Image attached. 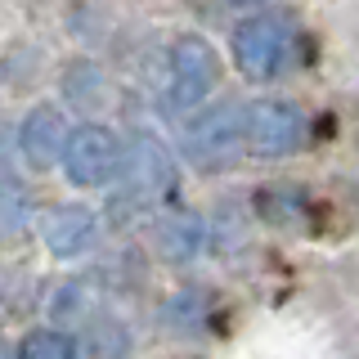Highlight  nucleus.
<instances>
[{"mask_svg":"<svg viewBox=\"0 0 359 359\" xmlns=\"http://www.w3.org/2000/svg\"><path fill=\"white\" fill-rule=\"evenodd\" d=\"M292 41H297V32H292L287 14L256 9L252 18H243L233 27V41H229L233 67H238L247 81H274L292 59Z\"/></svg>","mask_w":359,"mask_h":359,"instance_id":"f257e3e1","label":"nucleus"},{"mask_svg":"<svg viewBox=\"0 0 359 359\" xmlns=\"http://www.w3.org/2000/svg\"><path fill=\"white\" fill-rule=\"evenodd\" d=\"M247 149V104H211L198 108L184 126V157L198 171H224Z\"/></svg>","mask_w":359,"mask_h":359,"instance_id":"f03ea898","label":"nucleus"},{"mask_svg":"<svg viewBox=\"0 0 359 359\" xmlns=\"http://www.w3.org/2000/svg\"><path fill=\"white\" fill-rule=\"evenodd\" d=\"M220 81V54L216 45L198 32H184L175 36L171 54H166V108L171 112H189L202 108L207 95Z\"/></svg>","mask_w":359,"mask_h":359,"instance_id":"7ed1b4c3","label":"nucleus"},{"mask_svg":"<svg viewBox=\"0 0 359 359\" xmlns=\"http://www.w3.org/2000/svg\"><path fill=\"white\" fill-rule=\"evenodd\" d=\"M121 207H153L175 189V162L166 153V144L149 130H135L121 144Z\"/></svg>","mask_w":359,"mask_h":359,"instance_id":"20e7f679","label":"nucleus"},{"mask_svg":"<svg viewBox=\"0 0 359 359\" xmlns=\"http://www.w3.org/2000/svg\"><path fill=\"white\" fill-rule=\"evenodd\" d=\"M306 144V112L292 99H256L247 104V149L256 157H292Z\"/></svg>","mask_w":359,"mask_h":359,"instance_id":"39448f33","label":"nucleus"},{"mask_svg":"<svg viewBox=\"0 0 359 359\" xmlns=\"http://www.w3.org/2000/svg\"><path fill=\"white\" fill-rule=\"evenodd\" d=\"M63 171H67V184L76 189H104L121 171V140L99 121L76 126L63 149Z\"/></svg>","mask_w":359,"mask_h":359,"instance_id":"423d86ee","label":"nucleus"},{"mask_svg":"<svg viewBox=\"0 0 359 359\" xmlns=\"http://www.w3.org/2000/svg\"><path fill=\"white\" fill-rule=\"evenodd\" d=\"M67 140H72V126H67L59 104H36L18 126V153L27 157V166H36V171H50L54 162H63Z\"/></svg>","mask_w":359,"mask_h":359,"instance_id":"0eeeda50","label":"nucleus"},{"mask_svg":"<svg viewBox=\"0 0 359 359\" xmlns=\"http://www.w3.org/2000/svg\"><path fill=\"white\" fill-rule=\"evenodd\" d=\"M41 238L63 261L86 256L99 238V211L86 207V202H59V207H50L41 216Z\"/></svg>","mask_w":359,"mask_h":359,"instance_id":"6e6552de","label":"nucleus"},{"mask_svg":"<svg viewBox=\"0 0 359 359\" xmlns=\"http://www.w3.org/2000/svg\"><path fill=\"white\" fill-rule=\"evenodd\" d=\"M211 229L198 211H171V216L157 220V252L166 256L171 265H189L207 252Z\"/></svg>","mask_w":359,"mask_h":359,"instance_id":"1a4fd4ad","label":"nucleus"},{"mask_svg":"<svg viewBox=\"0 0 359 359\" xmlns=\"http://www.w3.org/2000/svg\"><path fill=\"white\" fill-rule=\"evenodd\" d=\"M54 323H95L99 319V283L95 278H67L50 301Z\"/></svg>","mask_w":359,"mask_h":359,"instance_id":"9d476101","label":"nucleus"},{"mask_svg":"<svg viewBox=\"0 0 359 359\" xmlns=\"http://www.w3.org/2000/svg\"><path fill=\"white\" fill-rule=\"evenodd\" d=\"M76 355H81V346L63 328H36V332L22 337L18 351H14V359H76Z\"/></svg>","mask_w":359,"mask_h":359,"instance_id":"9b49d317","label":"nucleus"},{"mask_svg":"<svg viewBox=\"0 0 359 359\" xmlns=\"http://www.w3.org/2000/svg\"><path fill=\"white\" fill-rule=\"evenodd\" d=\"M76 346H81L90 359H126L130 332L121 328V323H112V319H95V323H86V337Z\"/></svg>","mask_w":359,"mask_h":359,"instance_id":"f8f14e48","label":"nucleus"},{"mask_svg":"<svg viewBox=\"0 0 359 359\" xmlns=\"http://www.w3.org/2000/svg\"><path fill=\"white\" fill-rule=\"evenodd\" d=\"M202 319H207V297H202V287H180L171 297V306H166V323H171L175 332H198Z\"/></svg>","mask_w":359,"mask_h":359,"instance_id":"ddd939ff","label":"nucleus"},{"mask_svg":"<svg viewBox=\"0 0 359 359\" xmlns=\"http://www.w3.org/2000/svg\"><path fill=\"white\" fill-rule=\"evenodd\" d=\"M32 220V198L22 184H5L0 189V238H14V233L27 229Z\"/></svg>","mask_w":359,"mask_h":359,"instance_id":"4468645a","label":"nucleus"},{"mask_svg":"<svg viewBox=\"0 0 359 359\" xmlns=\"http://www.w3.org/2000/svg\"><path fill=\"white\" fill-rule=\"evenodd\" d=\"M14 184V140H9V126L0 121V189Z\"/></svg>","mask_w":359,"mask_h":359,"instance_id":"2eb2a0df","label":"nucleus"},{"mask_svg":"<svg viewBox=\"0 0 359 359\" xmlns=\"http://www.w3.org/2000/svg\"><path fill=\"white\" fill-rule=\"evenodd\" d=\"M0 359H9V351H5V346H0Z\"/></svg>","mask_w":359,"mask_h":359,"instance_id":"dca6fc26","label":"nucleus"},{"mask_svg":"<svg viewBox=\"0 0 359 359\" xmlns=\"http://www.w3.org/2000/svg\"><path fill=\"white\" fill-rule=\"evenodd\" d=\"M243 5H256V0H243Z\"/></svg>","mask_w":359,"mask_h":359,"instance_id":"f3484780","label":"nucleus"}]
</instances>
